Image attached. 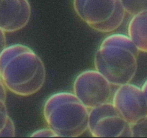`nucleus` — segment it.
I'll return each mask as SVG.
<instances>
[{
  "label": "nucleus",
  "mask_w": 147,
  "mask_h": 138,
  "mask_svg": "<svg viewBox=\"0 0 147 138\" xmlns=\"http://www.w3.org/2000/svg\"><path fill=\"white\" fill-rule=\"evenodd\" d=\"M31 137H58L56 132L51 129L50 127L48 128H43V129H38L35 131L31 135Z\"/></svg>",
  "instance_id": "nucleus-13"
},
{
  "label": "nucleus",
  "mask_w": 147,
  "mask_h": 138,
  "mask_svg": "<svg viewBox=\"0 0 147 138\" xmlns=\"http://www.w3.org/2000/svg\"><path fill=\"white\" fill-rule=\"evenodd\" d=\"M90 109L74 93L62 91L45 101L43 117L59 137H77L88 130Z\"/></svg>",
  "instance_id": "nucleus-3"
},
{
  "label": "nucleus",
  "mask_w": 147,
  "mask_h": 138,
  "mask_svg": "<svg viewBox=\"0 0 147 138\" xmlns=\"http://www.w3.org/2000/svg\"><path fill=\"white\" fill-rule=\"evenodd\" d=\"M0 1H1V0H0Z\"/></svg>",
  "instance_id": "nucleus-17"
},
{
  "label": "nucleus",
  "mask_w": 147,
  "mask_h": 138,
  "mask_svg": "<svg viewBox=\"0 0 147 138\" xmlns=\"http://www.w3.org/2000/svg\"><path fill=\"white\" fill-rule=\"evenodd\" d=\"M111 102L130 125L147 115V102L141 87L131 83L118 86Z\"/></svg>",
  "instance_id": "nucleus-7"
},
{
  "label": "nucleus",
  "mask_w": 147,
  "mask_h": 138,
  "mask_svg": "<svg viewBox=\"0 0 147 138\" xmlns=\"http://www.w3.org/2000/svg\"><path fill=\"white\" fill-rule=\"evenodd\" d=\"M141 89H142L143 92H144L146 100V102H147V80L144 83L142 87H141Z\"/></svg>",
  "instance_id": "nucleus-16"
},
{
  "label": "nucleus",
  "mask_w": 147,
  "mask_h": 138,
  "mask_svg": "<svg viewBox=\"0 0 147 138\" xmlns=\"http://www.w3.org/2000/svg\"><path fill=\"white\" fill-rule=\"evenodd\" d=\"M77 16L94 30L114 32L123 22L125 12L121 0H74Z\"/></svg>",
  "instance_id": "nucleus-4"
},
{
  "label": "nucleus",
  "mask_w": 147,
  "mask_h": 138,
  "mask_svg": "<svg viewBox=\"0 0 147 138\" xmlns=\"http://www.w3.org/2000/svg\"><path fill=\"white\" fill-rule=\"evenodd\" d=\"M15 136V126L9 116L7 107L0 109V137H13Z\"/></svg>",
  "instance_id": "nucleus-10"
},
{
  "label": "nucleus",
  "mask_w": 147,
  "mask_h": 138,
  "mask_svg": "<svg viewBox=\"0 0 147 138\" xmlns=\"http://www.w3.org/2000/svg\"><path fill=\"white\" fill-rule=\"evenodd\" d=\"M7 47L6 32L0 28V54Z\"/></svg>",
  "instance_id": "nucleus-15"
},
{
  "label": "nucleus",
  "mask_w": 147,
  "mask_h": 138,
  "mask_svg": "<svg viewBox=\"0 0 147 138\" xmlns=\"http://www.w3.org/2000/svg\"><path fill=\"white\" fill-rule=\"evenodd\" d=\"M7 88L0 78V109L7 107Z\"/></svg>",
  "instance_id": "nucleus-14"
},
{
  "label": "nucleus",
  "mask_w": 147,
  "mask_h": 138,
  "mask_svg": "<svg viewBox=\"0 0 147 138\" xmlns=\"http://www.w3.org/2000/svg\"><path fill=\"white\" fill-rule=\"evenodd\" d=\"M132 137H147V115L131 125Z\"/></svg>",
  "instance_id": "nucleus-12"
},
{
  "label": "nucleus",
  "mask_w": 147,
  "mask_h": 138,
  "mask_svg": "<svg viewBox=\"0 0 147 138\" xmlns=\"http://www.w3.org/2000/svg\"><path fill=\"white\" fill-rule=\"evenodd\" d=\"M0 78L7 90L20 96L38 92L46 79L45 64L28 46H7L0 54Z\"/></svg>",
  "instance_id": "nucleus-1"
},
{
  "label": "nucleus",
  "mask_w": 147,
  "mask_h": 138,
  "mask_svg": "<svg viewBox=\"0 0 147 138\" xmlns=\"http://www.w3.org/2000/svg\"><path fill=\"white\" fill-rule=\"evenodd\" d=\"M31 17L28 0L0 1V28L5 32H15L23 29Z\"/></svg>",
  "instance_id": "nucleus-8"
},
{
  "label": "nucleus",
  "mask_w": 147,
  "mask_h": 138,
  "mask_svg": "<svg viewBox=\"0 0 147 138\" xmlns=\"http://www.w3.org/2000/svg\"><path fill=\"white\" fill-rule=\"evenodd\" d=\"M125 13L134 16L147 11V0H121Z\"/></svg>",
  "instance_id": "nucleus-11"
},
{
  "label": "nucleus",
  "mask_w": 147,
  "mask_h": 138,
  "mask_svg": "<svg viewBox=\"0 0 147 138\" xmlns=\"http://www.w3.org/2000/svg\"><path fill=\"white\" fill-rule=\"evenodd\" d=\"M74 94L89 109L111 102L113 85L97 70H87L74 81Z\"/></svg>",
  "instance_id": "nucleus-6"
},
{
  "label": "nucleus",
  "mask_w": 147,
  "mask_h": 138,
  "mask_svg": "<svg viewBox=\"0 0 147 138\" xmlns=\"http://www.w3.org/2000/svg\"><path fill=\"white\" fill-rule=\"evenodd\" d=\"M88 130L94 137H131V125L112 102L90 109Z\"/></svg>",
  "instance_id": "nucleus-5"
},
{
  "label": "nucleus",
  "mask_w": 147,
  "mask_h": 138,
  "mask_svg": "<svg viewBox=\"0 0 147 138\" xmlns=\"http://www.w3.org/2000/svg\"><path fill=\"white\" fill-rule=\"evenodd\" d=\"M137 49L128 36L112 34L106 37L94 55L95 70L114 86L131 83L138 70Z\"/></svg>",
  "instance_id": "nucleus-2"
},
{
  "label": "nucleus",
  "mask_w": 147,
  "mask_h": 138,
  "mask_svg": "<svg viewBox=\"0 0 147 138\" xmlns=\"http://www.w3.org/2000/svg\"><path fill=\"white\" fill-rule=\"evenodd\" d=\"M128 36L139 52L147 53V11L132 17L128 23Z\"/></svg>",
  "instance_id": "nucleus-9"
}]
</instances>
